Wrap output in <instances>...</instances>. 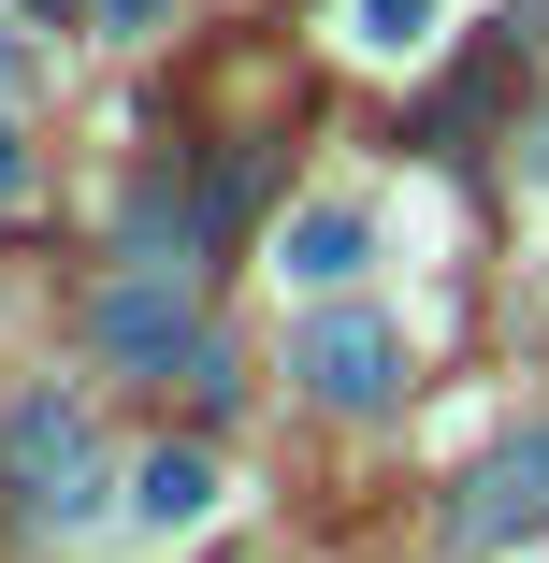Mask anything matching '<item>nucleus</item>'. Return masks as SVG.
<instances>
[{
    "mask_svg": "<svg viewBox=\"0 0 549 563\" xmlns=\"http://www.w3.org/2000/svg\"><path fill=\"white\" fill-rule=\"evenodd\" d=\"M304 289H333V275H362V202H304L289 217V246H275Z\"/></svg>",
    "mask_w": 549,
    "mask_h": 563,
    "instance_id": "nucleus-5",
    "label": "nucleus"
},
{
    "mask_svg": "<svg viewBox=\"0 0 549 563\" xmlns=\"http://www.w3.org/2000/svg\"><path fill=\"white\" fill-rule=\"evenodd\" d=\"M15 506L30 520H87L101 506V448L73 405H15Z\"/></svg>",
    "mask_w": 549,
    "mask_h": 563,
    "instance_id": "nucleus-1",
    "label": "nucleus"
},
{
    "mask_svg": "<svg viewBox=\"0 0 549 563\" xmlns=\"http://www.w3.org/2000/svg\"><path fill=\"white\" fill-rule=\"evenodd\" d=\"M101 15H117V30H145V15H160V0H101Z\"/></svg>",
    "mask_w": 549,
    "mask_h": 563,
    "instance_id": "nucleus-8",
    "label": "nucleus"
},
{
    "mask_svg": "<svg viewBox=\"0 0 549 563\" xmlns=\"http://www.w3.org/2000/svg\"><path fill=\"white\" fill-rule=\"evenodd\" d=\"M433 30V0H362V44H419Z\"/></svg>",
    "mask_w": 549,
    "mask_h": 563,
    "instance_id": "nucleus-7",
    "label": "nucleus"
},
{
    "mask_svg": "<svg viewBox=\"0 0 549 563\" xmlns=\"http://www.w3.org/2000/svg\"><path fill=\"white\" fill-rule=\"evenodd\" d=\"M202 506H217V463H202V448H145L131 520H160V534H174V520H202Z\"/></svg>",
    "mask_w": 549,
    "mask_h": 563,
    "instance_id": "nucleus-6",
    "label": "nucleus"
},
{
    "mask_svg": "<svg viewBox=\"0 0 549 563\" xmlns=\"http://www.w3.org/2000/svg\"><path fill=\"white\" fill-rule=\"evenodd\" d=\"M174 332H188V303H174V261H145V275H117V289H101V347H117V362H160Z\"/></svg>",
    "mask_w": 549,
    "mask_h": 563,
    "instance_id": "nucleus-3",
    "label": "nucleus"
},
{
    "mask_svg": "<svg viewBox=\"0 0 549 563\" xmlns=\"http://www.w3.org/2000/svg\"><path fill=\"white\" fill-rule=\"evenodd\" d=\"M506 520H549V433H520L506 463L477 477V506H463V534H506Z\"/></svg>",
    "mask_w": 549,
    "mask_h": 563,
    "instance_id": "nucleus-4",
    "label": "nucleus"
},
{
    "mask_svg": "<svg viewBox=\"0 0 549 563\" xmlns=\"http://www.w3.org/2000/svg\"><path fill=\"white\" fill-rule=\"evenodd\" d=\"M15 174H30V145H15V131H0V188H15Z\"/></svg>",
    "mask_w": 549,
    "mask_h": 563,
    "instance_id": "nucleus-9",
    "label": "nucleus"
},
{
    "mask_svg": "<svg viewBox=\"0 0 549 563\" xmlns=\"http://www.w3.org/2000/svg\"><path fill=\"white\" fill-rule=\"evenodd\" d=\"M289 376H304L318 405H376V390H391V332H376V318H318L304 347H289Z\"/></svg>",
    "mask_w": 549,
    "mask_h": 563,
    "instance_id": "nucleus-2",
    "label": "nucleus"
}]
</instances>
